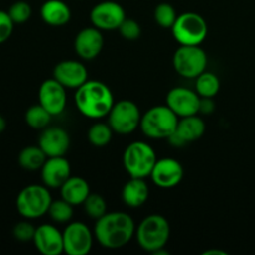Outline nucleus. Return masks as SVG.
I'll use <instances>...</instances> for the list:
<instances>
[{
	"label": "nucleus",
	"instance_id": "nucleus-24",
	"mask_svg": "<svg viewBox=\"0 0 255 255\" xmlns=\"http://www.w3.org/2000/svg\"><path fill=\"white\" fill-rule=\"evenodd\" d=\"M46 159L47 156L39 144L37 146L25 147V148L21 149L19 157H17L20 167L26 169V171H39L44 166Z\"/></svg>",
	"mask_w": 255,
	"mask_h": 255
},
{
	"label": "nucleus",
	"instance_id": "nucleus-33",
	"mask_svg": "<svg viewBox=\"0 0 255 255\" xmlns=\"http://www.w3.org/2000/svg\"><path fill=\"white\" fill-rule=\"evenodd\" d=\"M35 231H36V228L27 219V221H21L15 224L14 228H12V236L20 242H30L34 239Z\"/></svg>",
	"mask_w": 255,
	"mask_h": 255
},
{
	"label": "nucleus",
	"instance_id": "nucleus-23",
	"mask_svg": "<svg viewBox=\"0 0 255 255\" xmlns=\"http://www.w3.org/2000/svg\"><path fill=\"white\" fill-rule=\"evenodd\" d=\"M176 132L186 143H188V142L197 141L203 136L206 132V124L197 115L181 117L177 125Z\"/></svg>",
	"mask_w": 255,
	"mask_h": 255
},
{
	"label": "nucleus",
	"instance_id": "nucleus-13",
	"mask_svg": "<svg viewBox=\"0 0 255 255\" xmlns=\"http://www.w3.org/2000/svg\"><path fill=\"white\" fill-rule=\"evenodd\" d=\"M183 167L181 162L174 158L157 159L151 172V179L157 187L163 189H171L178 186L183 179Z\"/></svg>",
	"mask_w": 255,
	"mask_h": 255
},
{
	"label": "nucleus",
	"instance_id": "nucleus-11",
	"mask_svg": "<svg viewBox=\"0 0 255 255\" xmlns=\"http://www.w3.org/2000/svg\"><path fill=\"white\" fill-rule=\"evenodd\" d=\"M126 19V11L124 6L116 1H101L92 7L90 12V20L92 26L101 31H114L119 30L124 20Z\"/></svg>",
	"mask_w": 255,
	"mask_h": 255
},
{
	"label": "nucleus",
	"instance_id": "nucleus-26",
	"mask_svg": "<svg viewBox=\"0 0 255 255\" xmlns=\"http://www.w3.org/2000/svg\"><path fill=\"white\" fill-rule=\"evenodd\" d=\"M52 115L40 104L32 105L25 114V122L27 126L34 129H40V131L49 127Z\"/></svg>",
	"mask_w": 255,
	"mask_h": 255
},
{
	"label": "nucleus",
	"instance_id": "nucleus-36",
	"mask_svg": "<svg viewBox=\"0 0 255 255\" xmlns=\"http://www.w3.org/2000/svg\"><path fill=\"white\" fill-rule=\"evenodd\" d=\"M213 254H216V255H227L226 252L217 251V249H211V251H207V252H204V253H203V255H213Z\"/></svg>",
	"mask_w": 255,
	"mask_h": 255
},
{
	"label": "nucleus",
	"instance_id": "nucleus-8",
	"mask_svg": "<svg viewBox=\"0 0 255 255\" xmlns=\"http://www.w3.org/2000/svg\"><path fill=\"white\" fill-rule=\"evenodd\" d=\"M173 69L184 79H196L206 71L208 56L199 45H181L173 54Z\"/></svg>",
	"mask_w": 255,
	"mask_h": 255
},
{
	"label": "nucleus",
	"instance_id": "nucleus-34",
	"mask_svg": "<svg viewBox=\"0 0 255 255\" xmlns=\"http://www.w3.org/2000/svg\"><path fill=\"white\" fill-rule=\"evenodd\" d=\"M14 24L9 12L0 10V44L7 41L14 31Z\"/></svg>",
	"mask_w": 255,
	"mask_h": 255
},
{
	"label": "nucleus",
	"instance_id": "nucleus-6",
	"mask_svg": "<svg viewBox=\"0 0 255 255\" xmlns=\"http://www.w3.org/2000/svg\"><path fill=\"white\" fill-rule=\"evenodd\" d=\"M154 149L147 142L134 141L126 147L122 157L124 167L127 173L136 178H144L151 176L157 162Z\"/></svg>",
	"mask_w": 255,
	"mask_h": 255
},
{
	"label": "nucleus",
	"instance_id": "nucleus-21",
	"mask_svg": "<svg viewBox=\"0 0 255 255\" xmlns=\"http://www.w3.org/2000/svg\"><path fill=\"white\" fill-rule=\"evenodd\" d=\"M149 197V188L144 178L131 177L122 188V201L129 208H139L147 202Z\"/></svg>",
	"mask_w": 255,
	"mask_h": 255
},
{
	"label": "nucleus",
	"instance_id": "nucleus-5",
	"mask_svg": "<svg viewBox=\"0 0 255 255\" xmlns=\"http://www.w3.org/2000/svg\"><path fill=\"white\" fill-rule=\"evenodd\" d=\"M46 186L30 184L22 188L16 197V209L25 219H37L47 214L52 197Z\"/></svg>",
	"mask_w": 255,
	"mask_h": 255
},
{
	"label": "nucleus",
	"instance_id": "nucleus-29",
	"mask_svg": "<svg viewBox=\"0 0 255 255\" xmlns=\"http://www.w3.org/2000/svg\"><path fill=\"white\" fill-rule=\"evenodd\" d=\"M153 16L159 26L163 27V29H172L178 15H177L176 9L171 4H168V2H161L154 9Z\"/></svg>",
	"mask_w": 255,
	"mask_h": 255
},
{
	"label": "nucleus",
	"instance_id": "nucleus-20",
	"mask_svg": "<svg viewBox=\"0 0 255 255\" xmlns=\"http://www.w3.org/2000/svg\"><path fill=\"white\" fill-rule=\"evenodd\" d=\"M40 15L42 21L50 26H64L71 19V10L62 0H46L41 5Z\"/></svg>",
	"mask_w": 255,
	"mask_h": 255
},
{
	"label": "nucleus",
	"instance_id": "nucleus-2",
	"mask_svg": "<svg viewBox=\"0 0 255 255\" xmlns=\"http://www.w3.org/2000/svg\"><path fill=\"white\" fill-rule=\"evenodd\" d=\"M75 105L87 119L99 120L109 116L115 105L114 94L106 84L97 80H87L75 92Z\"/></svg>",
	"mask_w": 255,
	"mask_h": 255
},
{
	"label": "nucleus",
	"instance_id": "nucleus-4",
	"mask_svg": "<svg viewBox=\"0 0 255 255\" xmlns=\"http://www.w3.org/2000/svg\"><path fill=\"white\" fill-rule=\"evenodd\" d=\"M178 121L179 117L167 105H158L142 115L139 127L148 138L167 139L176 131Z\"/></svg>",
	"mask_w": 255,
	"mask_h": 255
},
{
	"label": "nucleus",
	"instance_id": "nucleus-32",
	"mask_svg": "<svg viewBox=\"0 0 255 255\" xmlns=\"http://www.w3.org/2000/svg\"><path fill=\"white\" fill-rule=\"evenodd\" d=\"M119 31L124 39L128 40V41H133V40H137L141 36L142 30L141 25L136 20L126 17L121 24V26L119 27Z\"/></svg>",
	"mask_w": 255,
	"mask_h": 255
},
{
	"label": "nucleus",
	"instance_id": "nucleus-1",
	"mask_svg": "<svg viewBox=\"0 0 255 255\" xmlns=\"http://www.w3.org/2000/svg\"><path fill=\"white\" fill-rule=\"evenodd\" d=\"M94 234L100 246L115 251L131 242L136 234V224L125 212H107L96 221Z\"/></svg>",
	"mask_w": 255,
	"mask_h": 255
},
{
	"label": "nucleus",
	"instance_id": "nucleus-9",
	"mask_svg": "<svg viewBox=\"0 0 255 255\" xmlns=\"http://www.w3.org/2000/svg\"><path fill=\"white\" fill-rule=\"evenodd\" d=\"M142 115L138 106L129 100L115 102L109 114V125L120 134L132 133L141 124Z\"/></svg>",
	"mask_w": 255,
	"mask_h": 255
},
{
	"label": "nucleus",
	"instance_id": "nucleus-35",
	"mask_svg": "<svg viewBox=\"0 0 255 255\" xmlns=\"http://www.w3.org/2000/svg\"><path fill=\"white\" fill-rule=\"evenodd\" d=\"M216 106H214L213 99L211 97H201V104H199V114L211 115L214 111Z\"/></svg>",
	"mask_w": 255,
	"mask_h": 255
},
{
	"label": "nucleus",
	"instance_id": "nucleus-15",
	"mask_svg": "<svg viewBox=\"0 0 255 255\" xmlns=\"http://www.w3.org/2000/svg\"><path fill=\"white\" fill-rule=\"evenodd\" d=\"M105 40L101 30L95 26H89L77 32L74 41L76 54L84 60H94L101 54Z\"/></svg>",
	"mask_w": 255,
	"mask_h": 255
},
{
	"label": "nucleus",
	"instance_id": "nucleus-22",
	"mask_svg": "<svg viewBox=\"0 0 255 255\" xmlns=\"http://www.w3.org/2000/svg\"><path fill=\"white\" fill-rule=\"evenodd\" d=\"M61 192V198L69 202L72 206H79L84 204L89 194L91 193L90 191L89 182L85 178L79 176H71L60 188Z\"/></svg>",
	"mask_w": 255,
	"mask_h": 255
},
{
	"label": "nucleus",
	"instance_id": "nucleus-14",
	"mask_svg": "<svg viewBox=\"0 0 255 255\" xmlns=\"http://www.w3.org/2000/svg\"><path fill=\"white\" fill-rule=\"evenodd\" d=\"M66 87L57 80L47 79L40 85L39 104L44 106L52 116L62 114L66 107Z\"/></svg>",
	"mask_w": 255,
	"mask_h": 255
},
{
	"label": "nucleus",
	"instance_id": "nucleus-17",
	"mask_svg": "<svg viewBox=\"0 0 255 255\" xmlns=\"http://www.w3.org/2000/svg\"><path fill=\"white\" fill-rule=\"evenodd\" d=\"M42 183L50 189L61 188L62 184L71 177V164L65 156L47 157L41 167Z\"/></svg>",
	"mask_w": 255,
	"mask_h": 255
},
{
	"label": "nucleus",
	"instance_id": "nucleus-16",
	"mask_svg": "<svg viewBox=\"0 0 255 255\" xmlns=\"http://www.w3.org/2000/svg\"><path fill=\"white\" fill-rule=\"evenodd\" d=\"M54 79L66 89L76 90L89 80V71L82 62L64 60L54 67Z\"/></svg>",
	"mask_w": 255,
	"mask_h": 255
},
{
	"label": "nucleus",
	"instance_id": "nucleus-31",
	"mask_svg": "<svg viewBox=\"0 0 255 255\" xmlns=\"http://www.w3.org/2000/svg\"><path fill=\"white\" fill-rule=\"evenodd\" d=\"M7 12L15 24H24L31 17L32 10L29 2L16 1L9 7Z\"/></svg>",
	"mask_w": 255,
	"mask_h": 255
},
{
	"label": "nucleus",
	"instance_id": "nucleus-3",
	"mask_svg": "<svg viewBox=\"0 0 255 255\" xmlns=\"http://www.w3.org/2000/svg\"><path fill=\"white\" fill-rule=\"evenodd\" d=\"M171 236V226L161 214H151L142 219L136 228L137 243L143 251L154 254L164 248Z\"/></svg>",
	"mask_w": 255,
	"mask_h": 255
},
{
	"label": "nucleus",
	"instance_id": "nucleus-28",
	"mask_svg": "<svg viewBox=\"0 0 255 255\" xmlns=\"http://www.w3.org/2000/svg\"><path fill=\"white\" fill-rule=\"evenodd\" d=\"M47 214L56 223H67L71 221L72 216H74V206L65 201L64 198L52 201Z\"/></svg>",
	"mask_w": 255,
	"mask_h": 255
},
{
	"label": "nucleus",
	"instance_id": "nucleus-12",
	"mask_svg": "<svg viewBox=\"0 0 255 255\" xmlns=\"http://www.w3.org/2000/svg\"><path fill=\"white\" fill-rule=\"evenodd\" d=\"M199 104L201 96L187 87H173L166 97V105L179 119L199 114Z\"/></svg>",
	"mask_w": 255,
	"mask_h": 255
},
{
	"label": "nucleus",
	"instance_id": "nucleus-10",
	"mask_svg": "<svg viewBox=\"0 0 255 255\" xmlns=\"http://www.w3.org/2000/svg\"><path fill=\"white\" fill-rule=\"evenodd\" d=\"M64 236V253L69 255H86L94 246L91 229L82 222H71L62 232Z\"/></svg>",
	"mask_w": 255,
	"mask_h": 255
},
{
	"label": "nucleus",
	"instance_id": "nucleus-7",
	"mask_svg": "<svg viewBox=\"0 0 255 255\" xmlns=\"http://www.w3.org/2000/svg\"><path fill=\"white\" fill-rule=\"evenodd\" d=\"M171 30L179 45H201L208 35V24L202 15L188 11L178 15Z\"/></svg>",
	"mask_w": 255,
	"mask_h": 255
},
{
	"label": "nucleus",
	"instance_id": "nucleus-19",
	"mask_svg": "<svg viewBox=\"0 0 255 255\" xmlns=\"http://www.w3.org/2000/svg\"><path fill=\"white\" fill-rule=\"evenodd\" d=\"M69 133L61 127H46L39 137V146L47 157L65 156L70 148Z\"/></svg>",
	"mask_w": 255,
	"mask_h": 255
},
{
	"label": "nucleus",
	"instance_id": "nucleus-25",
	"mask_svg": "<svg viewBox=\"0 0 255 255\" xmlns=\"http://www.w3.org/2000/svg\"><path fill=\"white\" fill-rule=\"evenodd\" d=\"M221 89V81L213 72L204 71L196 77V91L201 97L213 99Z\"/></svg>",
	"mask_w": 255,
	"mask_h": 255
},
{
	"label": "nucleus",
	"instance_id": "nucleus-18",
	"mask_svg": "<svg viewBox=\"0 0 255 255\" xmlns=\"http://www.w3.org/2000/svg\"><path fill=\"white\" fill-rule=\"evenodd\" d=\"M34 246L42 255H60L64 253V236L52 224H41L35 231Z\"/></svg>",
	"mask_w": 255,
	"mask_h": 255
},
{
	"label": "nucleus",
	"instance_id": "nucleus-37",
	"mask_svg": "<svg viewBox=\"0 0 255 255\" xmlns=\"http://www.w3.org/2000/svg\"><path fill=\"white\" fill-rule=\"evenodd\" d=\"M5 128H6V121H5L4 117L0 115V133H1V132H4Z\"/></svg>",
	"mask_w": 255,
	"mask_h": 255
},
{
	"label": "nucleus",
	"instance_id": "nucleus-27",
	"mask_svg": "<svg viewBox=\"0 0 255 255\" xmlns=\"http://www.w3.org/2000/svg\"><path fill=\"white\" fill-rule=\"evenodd\" d=\"M112 134H114V129L109 124L96 122L87 131V138L92 146L106 147L111 142Z\"/></svg>",
	"mask_w": 255,
	"mask_h": 255
},
{
	"label": "nucleus",
	"instance_id": "nucleus-30",
	"mask_svg": "<svg viewBox=\"0 0 255 255\" xmlns=\"http://www.w3.org/2000/svg\"><path fill=\"white\" fill-rule=\"evenodd\" d=\"M84 208L87 216L92 219H99L107 213V203L104 197L99 193H90L84 202Z\"/></svg>",
	"mask_w": 255,
	"mask_h": 255
}]
</instances>
